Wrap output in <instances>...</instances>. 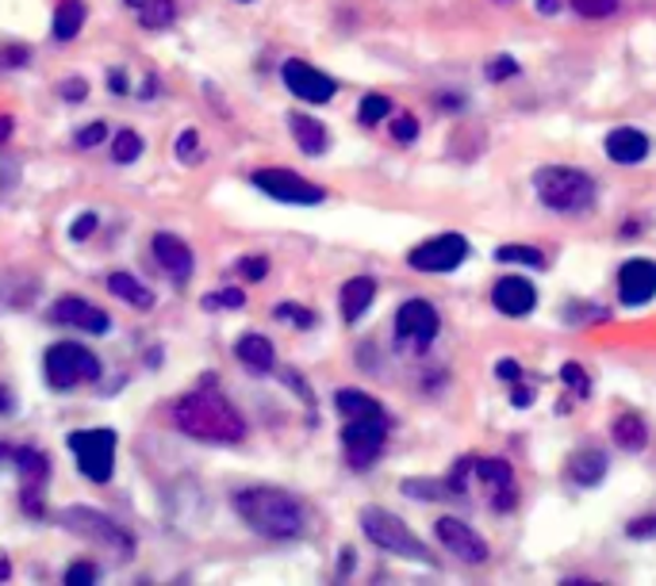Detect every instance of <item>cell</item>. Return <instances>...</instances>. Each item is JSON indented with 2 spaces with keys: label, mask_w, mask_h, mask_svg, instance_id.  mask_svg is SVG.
<instances>
[{
  "label": "cell",
  "mask_w": 656,
  "mask_h": 586,
  "mask_svg": "<svg viewBox=\"0 0 656 586\" xmlns=\"http://www.w3.org/2000/svg\"><path fill=\"white\" fill-rule=\"evenodd\" d=\"M173 422L185 438L204 441V445H238L246 438V422L227 395L215 388H196L173 403Z\"/></svg>",
  "instance_id": "1"
},
{
  "label": "cell",
  "mask_w": 656,
  "mask_h": 586,
  "mask_svg": "<svg viewBox=\"0 0 656 586\" xmlns=\"http://www.w3.org/2000/svg\"><path fill=\"white\" fill-rule=\"evenodd\" d=\"M235 510L254 533L269 541H296L307 530V514L288 491L277 487H250L235 495Z\"/></svg>",
  "instance_id": "2"
},
{
  "label": "cell",
  "mask_w": 656,
  "mask_h": 586,
  "mask_svg": "<svg viewBox=\"0 0 656 586\" xmlns=\"http://www.w3.org/2000/svg\"><path fill=\"white\" fill-rule=\"evenodd\" d=\"M534 192L550 212L561 215H580L587 207H595V199H599L595 181L580 169H568V165H545V169H537Z\"/></svg>",
  "instance_id": "3"
},
{
  "label": "cell",
  "mask_w": 656,
  "mask_h": 586,
  "mask_svg": "<svg viewBox=\"0 0 656 586\" xmlns=\"http://www.w3.org/2000/svg\"><path fill=\"white\" fill-rule=\"evenodd\" d=\"M361 530H365V537L377 544V548L392 552V556L419 559V564H434V556H430L427 544H422L411 530H407L403 517L388 514V510H380V506L361 510Z\"/></svg>",
  "instance_id": "4"
},
{
  "label": "cell",
  "mask_w": 656,
  "mask_h": 586,
  "mask_svg": "<svg viewBox=\"0 0 656 586\" xmlns=\"http://www.w3.org/2000/svg\"><path fill=\"white\" fill-rule=\"evenodd\" d=\"M43 372L54 391H73V388H81V383H93L96 376H101V361H96L93 349L62 341V346L47 349Z\"/></svg>",
  "instance_id": "5"
},
{
  "label": "cell",
  "mask_w": 656,
  "mask_h": 586,
  "mask_svg": "<svg viewBox=\"0 0 656 586\" xmlns=\"http://www.w3.org/2000/svg\"><path fill=\"white\" fill-rule=\"evenodd\" d=\"M58 522H62V530H70L73 537L93 541V544H101V548L120 552V556H131V552H135V541H131V533L120 530V525H115L107 514H101V510L65 506L62 514H58Z\"/></svg>",
  "instance_id": "6"
},
{
  "label": "cell",
  "mask_w": 656,
  "mask_h": 586,
  "mask_svg": "<svg viewBox=\"0 0 656 586\" xmlns=\"http://www.w3.org/2000/svg\"><path fill=\"white\" fill-rule=\"evenodd\" d=\"M70 449L78 460L81 475L93 483H107L115 472V430H73L70 433Z\"/></svg>",
  "instance_id": "7"
},
{
  "label": "cell",
  "mask_w": 656,
  "mask_h": 586,
  "mask_svg": "<svg viewBox=\"0 0 656 586\" xmlns=\"http://www.w3.org/2000/svg\"><path fill=\"white\" fill-rule=\"evenodd\" d=\"M388 441V418L372 414V418H350L342 430V449L346 460H350L353 472H365V467L377 464V456L385 452Z\"/></svg>",
  "instance_id": "8"
},
{
  "label": "cell",
  "mask_w": 656,
  "mask_h": 586,
  "mask_svg": "<svg viewBox=\"0 0 656 586\" xmlns=\"http://www.w3.org/2000/svg\"><path fill=\"white\" fill-rule=\"evenodd\" d=\"M16 460V472H20V502L23 510H28L31 517L43 514V495H47V480H51V460H47V452L23 445L12 452Z\"/></svg>",
  "instance_id": "9"
},
{
  "label": "cell",
  "mask_w": 656,
  "mask_h": 586,
  "mask_svg": "<svg viewBox=\"0 0 656 586\" xmlns=\"http://www.w3.org/2000/svg\"><path fill=\"white\" fill-rule=\"evenodd\" d=\"M254 184L265 192V196L280 199V204H300V207H307V204H322V199H327V192H322L319 184L296 177L293 169H257L254 173Z\"/></svg>",
  "instance_id": "10"
},
{
  "label": "cell",
  "mask_w": 656,
  "mask_h": 586,
  "mask_svg": "<svg viewBox=\"0 0 656 586\" xmlns=\"http://www.w3.org/2000/svg\"><path fill=\"white\" fill-rule=\"evenodd\" d=\"M464 257H469V241H464L461 234H438V238L414 246L407 261L419 273H453Z\"/></svg>",
  "instance_id": "11"
},
{
  "label": "cell",
  "mask_w": 656,
  "mask_h": 586,
  "mask_svg": "<svg viewBox=\"0 0 656 586\" xmlns=\"http://www.w3.org/2000/svg\"><path fill=\"white\" fill-rule=\"evenodd\" d=\"M442 330V318H438L434 304L427 299H407V304L396 311V338L407 341V346H430Z\"/></svg>",
  "instance_id": "12"
},
{
  "label": "cell",
  "mask_w": 656,
  "mask_h": 586,
  "mask_svg": "<svg viewBox=\"0 0 656 586\" xmlns=\"http://www.w3.org/2000/svg\"><path fill=\"white\" fill-rule=\"evenodd\" d=\"M280 78H285L288 92H293L296 100H307V104H327L338 92L335 78H327V73L300 62V58H288V62L280 65Z\"/></svg>",
  "instance_id": "13"
},
{
  "label": "cell",
  "mask_w": 656,
  "mask_h": 586,
  "mask_svg": "<svg viewBox=\"0 0 656 586\" xmlns=\"http://www.w3.org/2000/svg\"><path fill=\"white\" fill-rule=\"evenodd\" d=\"M434 537L450 556H457L461 564H488V544L484 537H476V530L461 522V517H438L434 522Z\"/></svg>",
  "instance_id": "14"
},
{
  "label": "cell",
  "mask_w": 656,
  "mask_h": 586,
  "mask_svg": "<svg viewBox=\"0 0 656 586\" xmlns=\"http://www.w3.org/2000/svg\"><path fill=\"white\" fill-rule=\"evenodd\" d=\"M461 467L472 475V480H480L488 491H492L495 510H514V502H519V491H514L511 464H503V460H488V456H472V460H461Z\"/></svg>",
  "instance_id": "15"
},
{
  "label": "cell",
  "mask_w": 656,
  "mask_h": 586,
  "mask_svg": "<svg viewBox=\"0 0 656 586\" xmlns=\"http://www.w3.org/2000/svg\"><path fill=\"white\" fill-rule=\"evenodd\" d=\"M618 299L626 307H645L656 299V261L634 257L618 269Z\"/></svg>",
  "instance_id": "16"
},
{
  "label": "cell",
  "mask_w": 656,
  "mask_h": 586,
  "mask_svg": "<svg viewBox=\"0 0 656 586\" xmlns=\"http://www.w3.org/2000/svg\"><path fill=\"white\" fill-rule=\"evenodd\" d=\"M492 307L506 318H526L537 307V291L526 276H503L492 288Z\"/></svg>",
  "instance_id": "17"
},
{
  "label": "cell",
  "mask_w": 656,
  "mask_h": 586,
  "mask_svg": "<svg viewBox=\"0 0 656 586\" xmlns=\"http://www.w3.org/2000/svg\"><path fill=\"white\" fill-rule=\"evenodd\" d=\"M51 318L54 322L73 326V330H85V333H107V326H112V318H107L101 307H93L81 296H62L51 307Z\"/></svg>",
  "instance_id": "18"
},
{
  "label": "cell",
  "mask_w": 656,
  "mask_h": 586,
  "mask_svg": "<svg viewBox=\"0 0 656 586\" xmlns=\"http://www.w3.org/2000/svg\"><path fill=\"white\" fill-rule=\"evenodd\" d=\"M151 254H154V261L170 273V280H177V284H185L196 269L193 249H188V241H181L177 234H154Z\"/></svg>",
  "instance_id": "19"
},
{
  "label": "cell",
  "mask_w": 656,
  "mask_h": 586,
  "mask_svg": "<svg viewBox=\"0 0 656 586\" xmlns=\"http://www.w3.org/2000/svg\"><path fill=\"white\" fill-rule=\"evenodd\" d=\"M606 157L614 165H642L649 157V135L637 127H614L606 135Z\"/></svg>",
  "instance_id": "20"
},
{
  "label": "cell",
  "mask_w": 656,
  "mask_h": 586,
  "mask_svg": "<svg viewBox=\"0 0 656 586\" xmlns=\"http://www.w3.org/2000/svg\"><path fill=\"white\" fill-rule=\"evenodd\" d=\"M372 299H377V280H372V276H353V280H346L342 296H338V304H342V318L346 322H357V318L372 307Z\"/></svg>",
  "instance_id": "21"
},
{
  "label": "cell",
  "mask_w": 656,
  "mask_h": 586,
  "mask_svg": "<svg viewBox=\"0 0 656 586\" xmlns=\"http://www.w3.org/2000/svg\"><path fill=\"white\" fill-rule=\"evenodd\" d=\"M288 127H293V138H296V146H300L307 157H319V154H327V146H330V135H327V127H322L319 120H311V115L296 112V115H288Z\"/></svg>",
  "instance_id": "22"
},
{
  "label": "cell",
  "mask_w": 656,
  "mask_h": 586,
  "mask_svg": "<svg viewBox=\"0 0 656 586\" xmlns=\"http://www.w3.org/2000/svg\"><path fill=\"white\" fill-rule=\"evenodd\" d=\"M235 357L250 368V372H273V364H277L273 341L265 338V333H243L238 346H235Z\"/></svg>",
  "instance_id": "23"
},
{
  "label": "cell",
  "mask_w": 656,
  "mask_h": 586,
  "mask_svg": "<svg viewBox=\"0 0 656 586\" xmlns=\"http://www.w3.org/2000/svg\"><path fill=\"white\" fill-rule=\"evenodd\" d=\"M603 475H606V452L580 449L568 456V480L580 483V487H595V483H603Z\"/></svg>",
  "instance_id": "24"
},
{
  "label": "cell",
  "mask_w": 656,
  "mask_h": 586,
  "mask_svg": "<svg viewBox=\"0 0 656 586\" xmlns=\"http://www.w3.org/2000/svg\"><path fill=\"white\" fill-rule=\"evenodd\" d=\"M127 8L146 31H162L177 20V0H127Z\"/></svg>",
  "instance_id": "25"
},
{
  "label": "cell",
  "mask_w": 656,
  "mask_h": 586,
  "mask_svg": "<svg viewBox=\"0 0 656 586\" xmlns=\"http://www.w3.org/2000/svg\"><path fill=\"white\" fill-rule=\"evenodd\" d=\"M107 291H112L115 299H123V304L139 307V311H151V307H154V291L146 288L143 280H135L131 273H112V276H107Z\"/></svg>",
  "instance_id": "26"
},
{
  "label": "cell",
  "mask_w": 656,
  "mask_h": 586,
  "mask_svg": "<svg viewBox=\"0 0 656 586\" xmlns=\"http://www.w3.org/2000/svg\"><path fill=\"white\" fill-rule=\"evenodd\" d=\"M85 28V4L81 0H62L54 12V39L58 43H73Z\"/></svg>",
  "instance_id": "27"
},
{
  "label": "cell",
  "mask_w": 656,
  "mask_h": 586,
  "mask_svg": "<svg viewBox=\"0 0 656 586\" xmlns=\"http://www.w3.org/2000/svg\"><path fill=\"white\" fill-rule=\"evenodd\" d=\"M614 441H618L626 452H642L649 445V425H645L642 414H622L618 422H614Z\"/></svg>",
  "instance_id": "28"
},
{
  "label": "cell",
  "mask_w": 656,
  "mask_h": 586,
  "mask_svg": "<svg viewBox=\"0 0 656 586\" xmlns=\"http://www.w3.org/2000/svg\"><path fill=\"white\" fill-rule=\"evenodd\" d=\"M335 407L342 410L346 418H372V414H385V407L377 403L372 395H365V391L357 388H342L335 395Z\"/></svg>",
  "instance_id": "29"
},
{
  "label": "cell",
  "mask_w": 656,
  "mask_h": 586,
  "mask_svg": "<svg viewBox=\"0 0 656 586\" xmlns=\"http://www.w3.org/2000/svg\"><path fill=\"white\" fill-rule=\"evenodd\" d=\"M112 157L120 165H131V162H139L143 157V138H139V131H131V127H123V131H115V142H112Z\"/></svg>",
  "instance_id": "30"
},
{
  "label": "cell",
  "mask_w": 656,
  "mask_h": 586,
  "mask_svg": "<svg viewBox=\"0 0 656 586\" xmlns=\"http://www.w3.org/2000/svg\"><path fill=\"white\" fill-rule=\"evenodd\" d=\"M388 112H392V100H388L385 92H369V96H361V107H357V120H361L365 127H372V123H380Z\"/></svg>",
  "instance_id": "31"
},
{
  "label": "cell",
  "mask_w": 656,
  "mask_h": 586,
  "mask_svg": "<svg viewBox=\"0 0 656 586\" xmlns=\"http://www.w3.org/2000/svg\"><path fill=\"white\" fill-rule=\"evenodd\" d=\"M403 495L422 498V502H438V498L450 495V487H445V483H438V480H407L403 483Z\"/></svg>",
  "instance_id": "32"
},
{
  "label": "cell",
  "mask_w": 656,
  "mask_h": 586,
  "mask_svg": "<svg viewBox=\"0 0 656 586\" xmlns=\"http://www.w3.org/2000/svg\"><path fill=\"white\" fill-rule=\"evenodd\" d=\"M500 261H514V265H530V269H542L545 265V257H542V249H534V246H500Z\"/></svg>",
  "instance_id": "33"
},
{
  "label": "cell",
  "mask_w": 656,
  "mask_h": 586,
  "mask_svg": "<svg viewBox=\"0 0 656 586\" xmlns=\"http://www.w3.org/2000/svg\"><path fill=\"white\" fill-rule=\"evenodd\" d=\"M568 4L587 20H606V16L618 12V0H568Z\"/></svg>",
  "instance_id": "34"
},
{
  "label": "cell",
  "mask_w": 656,
  "mask_h": 586,
  "mask_svg": "<svg viewBox=\"0 0 656 586\" xmlns=\"http://www.w3.org/2000/svg\"><path fill=\"white\" fill-rule=\"evenodd\" d=\"M246 304V291L243 288H227L219 296H204V311H219V307H243Z\"/></svg>",
  "instance_id": "35"
},
{
  "label": "cell",
  "mask_w": 656,
  "mask_h": 586,
  "mask_svg": "<svg viewBox=\"0 0 656 586\" xmlns=\"http://www.w3.org/2000/svg\"><path fill=\"white\" fill-rule=\"evenodd\" d=\"M273 315L285 318V322H293V326H300V330H307V326H315V315L307 311V307H296V304H280Z\"/></svg>",
  "instance_id": "36"
},
{
  "label": "cell",
  "mask_w": 656,
  "mask_h": 586,
  "mask_svg": "<svg viewBox=\"0 0 656 586\" xmlns=\"http://www.w3.org/2000/svg\"><path fill=\"white\" fill-rule=\"evenodd\" d=\"M265 273H269V261H265V257H243V261H238V276H243L246 284L265 280Z\"/></svg>",
  "instance_id": "37"
},
{
  "label": "cell",
  "mask_w": 656,
  "mask_h": 586,
  "mask_svg": "<svg viewBox=\"0 0 656 586\" xmlns=\"http://www.w3.org/2000/svg\"><path fill=\"white\" fill-rule=\"evenodd\" d=\"M107 138V123H85V127L78 131V146L81 150H89V146H101V142Z\"/></svg>",
  "instance_id": "38"
},
{
  "label": "cell",
  "mask_w": 656,
  "mask_h": 586,
  "mask_svg": "<svg viewBox=\"0 0 656 586\" xmlns=\"http://www.w3.org/2000/svg\"><path fill=\"white\" fill-rule=\"evenodd\" d=\"M101 579V572H96V564L89 559V564H73L70 572H65V583L70 586H81V583H96Z\"/></svg>",
  "instance_id": "39"
},
{
  "label": "cell",
  "mask_w": 656,
  "mask_h": 586,
  "mask_svg": "<svg viewBox=\"0 0 656 586\" xmlns=\"http://www.w3.org/2000/svg\"><path fill=\"white\" fill-rule=\"evenodd\" d=\"M392 138L396 142H414V138H419V123H414V115H400V120H392Z\"/></svg>",
  "instance_id": "40"
},
{
  "label": "cell",
  "mask_w": 656,
  "mask_h": 586,
  "mask_svg": "<svg viewBox=\"0 0 656 586\" xmlns=\"http://www.w3.org/2000/svg\"><path fill=\"white\" fill-rule=\"evenodd\" d=\"M561 380L572 383V388H576L580 395H587V391H592V383H587V376H584V368H580V364H564V368H561Z\"/></svg>",
  "instance_id": "41"
},
{
  "label": "cell",
  "mask_w": 656,
  "mask_h": 586,
  "mask_svg": "<svg viewBox=\"0 0 656 586\" xmlns=\"http://www.w3.org/2000/svg\"><path fill=\"white\" fill-rule=\"evenodd\" d=\"M177 157L181 162H188V165H196V157H201V150H196V131L188 127L185 135L177 138Z\"/></svg>",
  "instance_id": "42"
},
{
  "label": "cell",
  "mask_w": 656,
  "mask_h": 586,
  "mask_svg": "<svg viewBox=\"0 0 656 586\" xmlns=\"http://www.w3.org/2000/svg\"><path fill=\"white\" fill-rule=\"evenodd\" d=\"M58 92H62V100H70V104H81V100L89 96V85L81 78H70V81H62V85H58Z\"/></svg>",
  "instance_id": "43"
},
{
  "label": "cell",
  "mask_w": 656,
  "mask_h": 586,
  "mask_svg": "<svg viewBox=\"0 0 656 586\" xmlns=\"http://www.w3.org/2000/svg\"><path fill=\"white\" fill-rule=\"evenodd\" d=\"M519 73V62L514 58H495L492 65H488V81H503V78H514Z\"/></svg>",
  "instance_id": "44"
},
{
  "label": "cell",
  "mask_w": 656,
  "mask_h": 586,
  "mask_svg": "<svg viewBox=\"0 0 656 586\" xmlns=\"http://www.w3.org/2000/svg\"><path fill=\"white\" fill-rule=\"evenodd\" d=\"M93 230H96V215L85 212V215H78V223L70 226V238H73V241H85Z\"/></svg>",
  "instance_id": "45"
},
{
  "label": "cell",
  "mask_w": 656,
  "mask_h": 586,
  "mask_svg": "<svg viewBox=\"0 0 656 586\" xmlns=\"http://www.w3.org/2000/svg\"><path fill=\"white\" fill-rule=\"evenodd\" d=\"M495 376H500L503 383H519L522 368H519V361H500V364H495Z\"/></svg>",
  "instance_id": "46"
},
{
  "label": "cell",
  "mask_w": 656,
  "mask_h": 586,
  "mask_svg": "<svg viewBox=\"0 0 656 586\" xmlns=\"http://www.w3.org/2000/svg\"><path fill=\"white\" fill-rule=\"evenodd\" d=\"M23 62H28V50H23V47L0 50V70H4V65H23Z\"/></svg>",
  "instance_id": "47"
},
{
  "label": "cell",
  "mask_w": 656,
  "mask_h": 586,
  "mask_svg": "<svg viewBox=\"0 0 656 586\" xmlns=\"http://www.w3.org/2000/svg\"><path fill=\"white\" fill-rule=\"evenodd\" d=\"M629 537H656V517H642V522L629 525Z\"/></svg>",
  "instance_id": "48"
},
{
  "label": "cell",
  "mask_w": 656,
  "mask_h": 586,
  "mask_svg": "<svg viewBox=\"0 0 656 586\" xmlns=\"http://www.w3.org/2000/svg\"><path fill=\"white\" fill-rule=\"evenodd\" d=\"M107 89H112L115 96H120V92H127V73H123V70H112V73H107Z\"/></svg>",
  "instance_id": "49"
},
{
  "label": "cell",
  "mask_w": 656,
  "mask_h": 586,
  "mask_svg": "<svg viewBox=\"0 0 656 586\" xmlns=\"http://www.w3.org/2000/svg\"><path fill=\"white\" fill-rule=\"evenodd\" d=\"M556 8H561V0H537V12L542 16H553Z\"/></svg>",
  "instance_id": "50"
},
{
  "label": "cell",
  "mask_w": 656,
  "mask_h": 586,
  "mask_svg": "<svg viewBox=\"0 0 656 586\" xmlns=\"http://www.w3.org/2000/svg\"><path fill=\"white\" fill-rule=\"evenodd\" d=\"M12 135V115H0V142H8Z\"/></svg>",
  "instance_id": "51"
},
{
  "label": "cell",
  "mask_w": 656,
  "mask_h": 586,
  "mask_svg": "<svg viewBox=\"0 0 656 586\" xmlns=\"http://www.w3.org/2000/svg\"><path fill=\"white\" fill-rule=\"evenodd\" d=\"M8 407H12V399H8V391L0 388V410H8Z\"/></svg>",
  "instance_id": "52"
},
{
  "label": "cell",
  "mask_w": 656,
  "mask_h": 586,
  "mask_svg": "<svg viewBox=\"0 0 656 586\" xmlns=\"http://www.w3.org/2000/svg\"><path fill=\"white\" fill-rule=\"evenodd\" d=\"M8 575H12V567H8L4 559H0V579H8Z\"/></svg>",
  "instance_id": "53"
},
{
  "label": "cell",
  "mask_w": 656,
  "mask_h": 586,
  "mask_svg": "<svg viewBox=\"0 0 656 586\" xmlns=\"http://www.w3.org/2000/svg\"><path fill=\"white\" fill-rule=\"evenodd\" d=\"M4 456H8V449H4V445H0V460H4Z\"/></svg>",
  "instance_id": "54"
}]
</instances>
